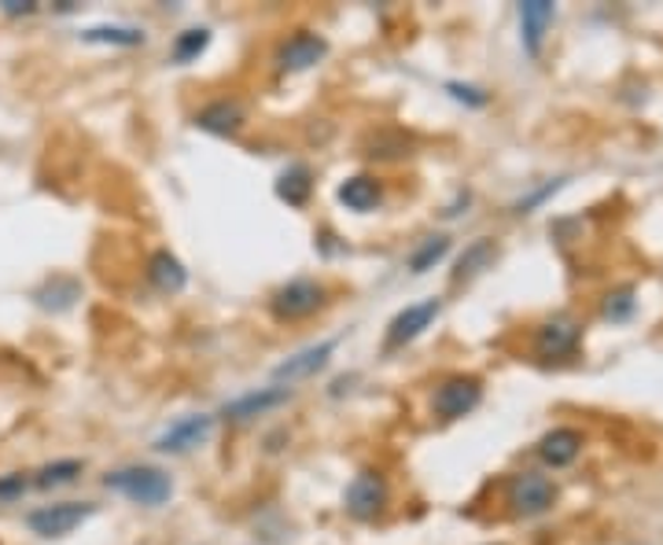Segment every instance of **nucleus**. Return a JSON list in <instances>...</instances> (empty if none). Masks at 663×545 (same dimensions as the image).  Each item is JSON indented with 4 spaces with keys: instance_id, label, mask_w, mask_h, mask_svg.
<instances>
[{
    "instance_id": "f257e3e1",
    "label": "nucleus",
    "mask_w": 663,
    "mask_h": 545,
    "mask_svg": "<svg viewBox=\"0 0 663 545\" xmlns=\"http://www.w3.org/2000/svg\"><path fill=\"white\" fill-rule=\"evenodd\" d=\"M104 486L144 508H159L174 497V480L163 469H152V464H126V469L107 472Z\"/></svg>"
},
{
    "instance_id": "f03ea898",
    "label": "nucleus",
    "mask_w": 663,
    "mask_h": 545,
    "mask_svg": "<svg viewBox=\"0 0 663 545\" xmlns=\"http://www.w3.org/2000/svg\"><path fill=\"white\" fill-rule=\"evenodd\" d=\"M324 284L310 280V277H296L288 280L284 288L273 291V299H269V313L277 317V321H307L324 306Z\"/></svg>"
},
{
    "instance_id": "7ed1b4c3",
    "label": "nucleus",
    "mask_w": 663,
    "mask_h": 545,
    "mask_svg": "<svg viewBox=\"0 0 663 545\" xmlns=\"http://www.w3.org/2000/svg\"><path fill=\"white\" fill-rule=\"evenodd\" d=\"M505 502H509V508L516 516H542L557 502V486L542 472H520L509 480Z\"/></svg>"
},
{
    "instance_id": "20e7f679",
    "label": "nucleus",
    "mask_w": 663,
    "mask_h": 545,
    "mask_svg": "<svg viewBox=\"0 0 663 545\" xmlns=\"http://www.w3.org/2000/svg\"><path fill=\"white\" fill-rule=\"evenodd\" d=\"M93 513H96L93 502H55V505L33 508V513L27 516V527L33 531V535H41V538H66L71 531L82 527Z\"/></svg>"
},
{
    "instance_id": "39448f33",
    "label": "nucleus",
    "mask_w": 663,
    "mask_h": 545,
    "mask_svg": "<svg viewBox=\"0 0 663 545\" xmlns=\"http://www.w3.org/2000/svg\"><path fill=\"white\" fill-rule=\"evenodd\" d=\"M391 486L380 472H358L343 494V508L354 520H376L387 508Z\"/></svg>"
},
{
    "instance_id": "423d86ee",
    "label": "nucleus",
    "mask_w": 663,
    "mask_h": 545,
    "mask_svg": "<svg viewBox=\"0 0 663 545\" xmlns=\"http://www.w3.org/2000/svg\"><path fill=\"white\" fill-rule=\"evenodd\" d=\"M210 435H215V417L193 413V417L174 420V424L166 428L159 439H155V450L170 453V457H182V453H193L199 446H207Z\"/></svg>"
},
{
    "instance_id": "0eeeda50",
    "label": "nucleus",
    "mask_w": 663,
    "mask_h": 545,
    "mask_svg": "<svg viewBox=\"0 0 663 545\" xmlns=\"http://www.w3.org/2000/svg\"><path fill=\"white\" fill-rule=\"evenodd\" d=\"M479 402H483V383H479L476 377H449V380H443L439 388H435V394H432L435 417H443V420H460V417H468Z\"/></svg>"
},
{
    "instance_id": "6e6552de",
    "label": "nucleus",
    "mask_w": 663,
    "mask_h": 545,
    "mask_svg": "<svg viewBox=\"0 0 663 545\" xmlns=\"http://www.w3.org/2000/svg\"><path fill=\"white\" fill-rule=\"evenodd\" d=\"M579 343H582V325L568 313L549 317V321L538 325V332H535V350H538V358H546V361L571 358L579 350Z\"/></svg>"
},
{
    "instance_id": "1a4fd4ad",
    "label": "nucleus",
    "mask_w": 663,
    "mask_h": 545,
    "mask_svg": "<svg viewBox=\"0 0 663 545\" xmlns=\"http://www.w3.org/2000/svg\"><path fill=\"white\" fill-rule=\"evenodd\" d=\"M335 347H340V339H321V343H313V347H302L299 354L284 358L273 369V383H280V388H291V383H299V380L318 377V372L332 361Z\"/></svg>"
},
{
    "instance_id": "9d476101",
    "label": "nucleus",
    "mask_w": 663,
    "mask_h": 545,
    "mask_svg": "<svg viewBox=\"0 0 663 545\" xmlns=\"http://www.w3.org/2000/svg\"><path fill=\"white\" fill-rule=\"evenodd\" d=\"M439 313H443L439 299H424V302L406 306V310H398L395 317H391V325H387V347L395 350V347L413 343V339H421L435 325V317H439Z\"/></svg>"
},
{
    "instance_id": "9b49d317",
    "label": "nucleus",
    "mask_w": 663,
    "mask_h": 545,
    "mask_svg": "<svg viewBox=\"0 0 663 545\" xmlns=\"http://www.w3.org/2000/svg\"><path fill=\"white\" fill-rule=\"evenodd\" d=\"M324 52H329V41H324L321 33L299 30V33H291V38L277 49V66H280V71H288V74L310 71L313 63L324 60Z\"/></svg>"
},
{
    "instance_id": "f8f14e48",
    "label": "nucleus",
    "mask_w": 663,
    "mask_h": 545,
    "mask_svg": "<svg viewBox=\"0 0 663 545\" xmlns=\"http://www.w3.org/2000/svg\"><path fill=\"white\" fill-rule=\"evenodd\" d=\"M291 399V388H280V383H273V388H258V391H247V394H240V399H232L229 405L221 409V417L225 420H255V417H266L269 409H277V405H284Z\"/></svg>"
},
{
    "instance_id": "ddd939ff",
    "label": "nucleus",
    "mask_w": 663,
    "mask_h": 545,
    "mask_svg": "<svg viewBox=\"0 0 663 545\" xmlns=\"http://www.w3.org/2000/svg\"><path fill=\"white\" fill-rule=\"evenodd\" d=\"M553 19H557V4H549V0H527V4H520V38H524L527 55L542 52V41L549 27H553Z\"/></svg>"
},
{
    "instance_id": "4468645a",
    "label": "nucleus",
    "mask_w": 663,
    "mask_h": 545,
    "mask_svg": "<svg viewBox=\"0 0 663 545\" xmlns=\"http://www.w3.org/2000/svg\"><path fill=\"white\" fill-rule=\"evenodd\" d=\"M579 453H582V435L576 428H553L538 442V457H542L549 469H568V464L579 461Z\"/></svg>"
},
{
    "instance_id": "2eb2a0df",
    "label": "nucleus",
    "mask_w": 663,
    "mask_h": 545,
    "mask_svg": "<svg viewBox=\"0 0 663 545\" xmlns=\"http://www.w3.org/2000/svg\"><path fill=\"white\" fill-rule=\"evenodd\" d=\"M335 199L354 214H373L380 203H384V188H380L376 177L358 174V177H346L343 185L335 188Z\"/></svg>"
},
{
    "instance_id": "dca6fc26",
    "label": "nucleus",
    "mask_w": 663,
    "mask_h": 545,
    "mask_svg": "<svg viewBox=\"0 0 663 545\" xmlns=\"http://www.w3.org/2000/svg\"><path fill=\"white\" fill-rule=\"evenodd\" d=\"M148 284L155 291H163V295H177V291H185V284H188V269L182 266V258L177 255H170V251H155L152 258H148Z\"/></svg>"
},
{
    "instance_id": "f3484780",
    "label": "nucleus",
    "mask_w": 663,
    "mask_h": 545,
    "mask_svg": "<svg viewBox=\"0 0 663 545\" xmlns=\"http://www.w3.org/2000/svg\"><path fill=\"white\" fill-rule=\"evenodd\" d=\"M244 119L247 115H244V107L236 104V100H215V104H207L196 115V126L215 133V136H232V133H240Z\"/></svg>"
},
{
    "instance_id": "a211bd4d",
    "label": "nucleus",
    "mask_w": 663,
    "mask_h": 545,
    "mask_svg": "<svg viewBox=\"0 0 663 545\" xmlns=\"http://www.w3.org/2000/svg\"><path fill=\"white\" fill-rule=\"evenodd\" d=\"M313 192V174L307 166H288L284 174L277 177V196L288 203V207H307Z\"/></svg>"
},
{
    "instance_id": "6ab92c4d",
    "label": "nucleus",
    "mask_w": 663,
    "mask_h": 545,
    "mask_svg": "<svg viewBox=\"0 0 663 545\" xmlns=\"http://www.w3.org/2000/svg\"><path fill=\"white\" fill-rule=\"evenodd\" d=\"M494 258H498V247H494V240H476V244H468V247H465V255L457 258L454 284L479 277L483 269H490Z\"/></svg>"
},
{
    "instance_id": "aec40b11",
    "label": "nucleus",
    "mask_w": 663,
    "mask_h": 545,
    "mask_svg": "<svg viewBox=\"0 0 663 545\" xmlns=\"http://www.w3.org/2000/svg\"><path fill=\"white\" fill-rule=\"evenodd\" d=\"M82 472H85L82 461H52V464H44V469L33 472V486H38V491H55V486H71Z\"/></svg>"
},
{
    "instance_id": "412c9836",
    "label": "nucleus",
    "mask_w": 663,
    "mask_h": 545,
    "mask_svg": "<svg viewBox=\"0 0 663 545\" xmlns=\"http://www.w3.org/2000/svg\"><path fill=\"white\" fill-rule=\"evenodd\" d=\"M82 41L133 49V44H144V30H137V27H89V30H82Z\"/></svg>"
},
{
    "instance_id": "4be33fe9",
    "label": "nucleus",
    "mask_w": 663,
    "mask_h": 545,
    "mask_svg": "<svg viewBox=\"0 0 663 545\" xmlns=\"http://www.w3.org/2000/svg\"><path fill=\"white\" fill-rule=\"evenodd\" d=\"M449 255V240L446 236H428V240H421V247L417 251L410 255V272H428V269H435L443 263V258Z\"/></svg>"
},
{
    "instance_id": "5701e85b",
    "label": "nucleus",
    "mask_w": 663,
    "mask_h": 545,
    "mask_svg": "<svg viewBox=\"0 0 663 545\" xmlns=\"http://www.w3.org/2000/svg\"><path fill=\"white\" fill-rule=\"evenodd\" d=\"M210 44V30H185L182 38L174 41V60L177 63H193L196 55H204Z\"/></svg>"
},
{
    "instance_id": "b1692460",
    "label": "nucleus",
    "mask_w": 663,
    "mask_h": 545,
    "mask_svg": "<svg viewBox=\"0 0 663 545\" xmlns=\"http://www.w3.org/2000/svg\"><path fill=\"white\" fill-rule=\"evenodd\" d=\"M634 306H638L634 288H620V291H609V295H604L601 313L609 317V321H626V317L634 313Z\"/></svg>"
},
{
    "instance_id": "393cba45",
    "label": "nucleus",
    "mask_w": 663,
    "mask_h": 545,
    "mask_svg": "<svg viewBox=\"0 0 663 545\" xmlns=\"http://www.w3.org/2000/svg\"><path fill=\"white\" fill-rule=\"evenodd\" d=\"M446 93L454 96V100H460V104H472V107H483V104L490 100L487 93H483V89H476V85H460V82H449Z\"/></svg>"
},
{
    "instance_id": "a878e982",
    "label": "nucleus",
    "mask_w": 663,
    "mask_h": 545,
    "mask_svg": "<svg viewBox=\"0 0 663 545\" xmlns=\"http://www.w3.org/2000/svg\"><path fill=\"white\" fill-rule=\"evenodd\" d=\"M27 480H22L19 472H8V475H0V502H15V497H22L27 494Z\"/></svg>"
},
{
    "instance_id": "bb28decb",
    "label": "nucleus",
    "mask_w": 663,
    "mask_h": 545,
    "mask_svg": "<svg viewBox=\"0 0 663 545\" xmlns=\"http://www.w3.org/2000/svg\"><path fill=\"white\" fill-rule=\"evenodd\" d=\"M0 11H4V16H33L38 4H33V0H0Z\"/></svg>"
}]
</instances>
